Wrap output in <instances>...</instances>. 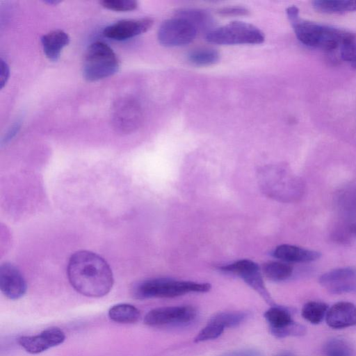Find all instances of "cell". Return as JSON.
Segmentation results:
<instances>
[{
    "label": "cell",
    "instance_id": "9c48e42d",
    "mask_svg": "<svg viewBox=\"0 0 356 356\" xmlns=\"http://www.w3.org/2000/svg\"><path fill=\"white\" fill-rule=\"evenodd\" d=\"M142 118L140 107L130 98H122L115 102L113 110V124L119 131L129 133L136 129Z\"/></svg>",
    "mask_w": 356,
    "mask_h": 356
},
{
    "label": "cell",
    "instance_id": "4dcf8cb0",
    "mask_svg": "<svg viewBox=\"0 0 356 356\" xmlns=\"http://www.w3.org/2000/svg\"><path fill=\"white\" fill-rule=\"evenodd\" d=\"M228 356H260L259 354L255 351L244 350L235 352L229 354Z\"/></svg>",
    "mask_w": 356,
    "mask_h": 356
},
{
    "label": "cell",
    "instance_id": "d6986e66",
    "mask_svg": "<svg viewBox=\"0 0 356 356\" xmlns=\"http://www.w3.org/2000/svg\"><path fill=\"white\" fill-rule=\"evenodd\" d=\"M139 310L132 305L121 303L113 305L108 310V316L119 323H134L140 318Z\"/></svg>",
    "mask_w": 356,
    "mask_h": 356
},
{
    "label": "cell",
    "instance_id": "5b68a950",
    "mask_svg": "<svg viewBox=\"0 0 356 356\" xmlns=\"http://www.w3.org/2000/svg\"><path fill=\"white\" fill-rule=\"evenodd\" d=\"M264 33L255 26L243 22H232L209 31L208 42L219 44H260L264 40Z\"/></svg>",
    "mask_w": 356,
    "mask_h": 356
},
{
    "label": "cell",
    "instance_id": "484cf974",
    "mask_svg": "<svg viewBox=\"0 0 356 356\" xmlns=\"http://www.w3.org/2000/svg\"><path fill=\"white\" fill-rule=\"evenodd\" d=\"M225 329L222 325L211 318L205 327L196 335L194 341L200 343L216 339L222 334Z\"/></svg>",
    "mask_w": 356,
    "mask_h": 356
},
{
    "label": "cell",
    "instance_id": "2e32d148",
    "mask_svg": "<svg viewBox=\"0 0 356 356\" xmlns=\"http://www.w3.org/2000/svg\"><path fill=\"white\" fill-rule=\"evenodd\" d=\"M69 42V35L62 30L51 31L41 38L44 53L52 61L58 60L62 49Z\"/></svg>",
    "mask_w": 356,
    "mask_h": 356
},
{
    "label": "cell",
    "instance_id": "4fadbf2b",
    "mask_svg": "<svg viewBox=\"0 0 356 356\" xmlns=\"http://www.w3.org/2000/svg\"><path fill=\"white\" fill-rule=\"evenodd\" d=\"M152 24L153 20L147 17L123 19L106 27L103 34L108 38L123 40L147 31Z\"/></svg>",
    "mask_w": 356,
    "mask_h": 356
},
{
    "label": "cell",
    "instance_id": "d4e9b609",
    "mask_svg": "<svg viewBox=\"0 0 356 356\" xmlns=\"http://www.w3.org/2000/svg\"><path fill=\"white\" fill-rule=\"evenodd\" d=\"M177 17L191 22L197 29L207 27L210 24L209 16L203 10L193 8L181 9Z\"/></svg>",
    "mask_w": 356,
    "mask_h": 356
},
{
    "label": "cell",
    "instance_id": "6da1fadb",
    "mask_svg": "<svg viewBox=\"0 0 356 356\" xmlns=\"http://www.w3.org/2000/svg\"><path fill=\"white\" fill-rule=\"evenodd\" d=\"M67 271L71 285L83 296L99 298L112 289L113 277L110 266L92 252L79 250L72 254Z\"/></svg>",
    "mask_w": 356,
    "mask_h": 356
},
{
    "label": "cell",
    "instance_id": "ba28073f",
    "mask_svg": "<svg viewBox=\"0 0 356 356\" xmlns=\"http://www.w3.org/2000/svg\"><path fill=\"white\" fill-rule=\"evenodd\" d=\"M196 315V309L191 306L161 307L150 310L144 323L152 327L185 324L193 321Z\"/></svg>",
    "mask_w": 356,
    "mask_h": 356
},
{
    "label": "cell",
    "instance_id": "9a60e30c",
    "mask_svg": "<svg viewBox=\"0 0 356 356\" xmlns=\"http://www.w3.org/2000/svg\"><path fill=\"white\" fill-rule=\"evenodd\" d=\"M273 256L286 262L307 263L318 259L321 253L296 245L282 244L275 248Z\"/></svg>",
    "mask_w": 356,
    "mask_h": 356
},
{
    "label": "cell",
    "instance_id": "3957f363",
    "mask_svg": "<svg viewBox=\"0 0 356 356\" xmlns=\"http://www.w3.org/2000/svg\"><path fill=\"white\" fill-rule=\"evenodd\" d=\"M211 286L209 283L175 280L169 278H153L136 284L132 289L133 296L137 299L174 298L191 292L204 293Z\"/></svg>",
    "mask_w": 356,
    "mask_h": 356
},
{
    "label": "cell",
    "instance_id": "5bb4252c",
    "mask_svg": "<svg viewBox=\"0 0 356 356\" xmlns=\"http://www.w3.org/2000/svg\"><path fill=\"white\" fill-rule=\"evenodd\" d=\"M325 321L333 329H343L356 325V306L349 302H339L329 307Z\"/></svg>",
    "mask_w": 356,
    "mask_h": 356
},
{
    "label": "cell",
    "instance_id": "7402d4cb",
    "mask_svg": "<svg viewBox=\"0 0 356 356\" xmlns=\"http://www.w3.org/2000/svg\"><path fill=\"white\" fill-rule=\"evenodd\" d=\"M323 352L327 356H352L353 348L344 339L333 338L324 344Z\"/></svg>",
    "mask_w": 356,
    "mask_h": 356
},
{
    "label": "cell",
    "instance_id": "cb8c5ba5",
    "mask_svg": "<svg viewBox=\"0 0 356 356\" xmlns=\"http://www.w3.org/2000/svg\"><path fill=\"white\" fill-rule=\"evenodd\" d=\"M340 58L356 69V33L350 32L339 49Z\"/></svg>",
    "mask_w": 356,
    "mask_h": 356
},
{
    "label": "cell",
    "instance_id": "ffe728a7",
    "mask_svg": "<svg viewBox=\"0 0 356 356\" xmlns=\"http://www.w3.org/2000/svg\"><path fill=\"white\" fill-rule=\"evenodd\" d=\"M328 305L321 301H309L304 305L302 309V316L312 324L317 325L325 318Z\"/></svg>",
    "mask_w": 356,
    "mask_h": 356
},
{
    "label": "cell",
    "instance_id": "f546056e",
    "mask_svg": "<svg viewBox=\"0 0 356 356\" xmlns=\"http://www.w3.org/2000/svg\"><path fill=\"white\" fill-rule=\"evenodd\" d=\"M10 70L8 64L2 59H1V74H0V85L2 88L7 82L9 77Z\"/></svg>",
    "mask_w": 356,
    "mask_h": 356
},
{
    "label": "cell",
    "instance_id": "e0dca14e",
    "mask_svg": "<svg viewBox=\"0 0 356 356\" xmlns=\"http://www.w3.org/2000/svg\"><path fill=\"white\" fill-rule=\"evenodd\" d=\"M264 318L269 325L271 334L294 322L291 312L288 309L276 305L271 306L265 312Z\"/></svg>",
    "mask_w": 356,
    "mask_h": 356
},
{
    "label": "cell",
    "instance_id": "52a82bcc",
    "mask_svg": "<svg viewBox=\"0 0 356 356\" xmlns=\"http://www.w3.org/2000/svg\"><path fill=\"white\" fill-rule=\"evenodd\" d=\"M221 270L232 273L242 278L244 282L255 290L262 298L271 306L274 302L266 289L259 266L250 259H240L230 264L221 266Z\"/></svg>",
    "mask_w": 356,
    "mask_h": 356
},
{
    "label": "cell",
    "instance_id": "f1b7e54d",
    "mask_svg": "<svg viewBox=\"0 0 356 356\" xmlns=\"http://www.w3.org/2000/svg\"><path fill=\"white\" fill-rule=\"evenodd\" d=\"M219 13L224 15H245L249 11L243 7L233 6L223 8L219 10Z\"/></svg>",
    "mask_w": 356,
    "mask_h": 356
},
{
    "label": "cell",
    "instance_id": "30bf717a",
    "mask_svg": "<svg viewBox=\"0 0 356 356\" xmlns=\"http://www.w3.org/2000/svg\"><path fill=\"white\" fill-rule=\"evenodd\" d=\"M319 283L331 293H356V268L343 267L327 271L321 275Z\"/></svg>",
    "mask_w": 356,
    "mask_h": 356
},
{
    "label": "cell",
    "instance_id": "83f0119b",
    "mask_svg": "<svg viewBox=\"0 0 356 356\" xmlns=\"http://www.w3.org/2000/svg\"><path fill=\"white\" fill-rule=\"evenodd\" d=\"M103 7L115 11H129L138 7V2L134 0H103Z\"/></svg>",
    "mask_w": 356,
    "mask_h": 356
},
{
    "label": "cell",
    "instance_id": "44dd1931",
    "mask_svg": "<svg viewBox=\"0 0 356 356\" xmlns=\"http://www.w3.org/2000/svg\"><path fill=\"white\" fill-rule=\"evenodd\" d=\"M266 277L272 281H283L289 278L293 273V267L284 262L269 261L263 266Z\"/></svg>",
    "mask_w": 356,
    "mask_h": 356
},
{
    "label": "cell",
    "instance_id": "d6a6232c",
    "mask_svg": "<svg viewBox=\"0 0 356 356\" xmlns=\"http://www.w3.org/2000/svg\"><path fill=\"white\" fill-rule=\"evenodd\" d=\"M46 2H47L49 3H51V4H52V3L56 4V3H59L60 1H46Z\"/></svg>",
    "mask_w": 356,
    "mask_h": 356
},
{
    "label": "cell",
    "instance_id": "ac0fdd59",
    "mask_svg": "<svg viewBox=\"0 0 356 356\" xmlns=\"http://www.w3.org/2000/svg\"><path fill=\"white\" fill-rule=\"evenodd\" d=\"M313 7L318 12L327 14H342L356 11V0H316Z\"/></svg>",
    "mask_w": 356,
    "mask_h": 356
},
{
    "label": "cell",
    "instance_id": "8992f818",
    "mask_svg": "<svg viewBox=\"0 0 356 356\" xmlns=\"http://www.w3.org/2000/svg\"><path fill=\"white\" fill-rule=\"evenodd\" d=\"M197 29L186 19L177 17L165 20L158 31V40L165 47H179L191 43Z\"/></svg>",
    "mask_w": 356,
    "mask_h": 356
},
{
    "label": "cell",
    "instance_id": "1f68e13d",
    "mask_svg": "<svg viewBox=\"0 0 356 356\" xmlns=\"http://www.w3.org/2000/svg\"><path fill=\"white\" fill-rule=\"evenodd\" d=\"M276 356H296L293 353L289 351L282 352L277 354Z\"/></svg>",
    "mask_w": 356,
    "mask_h": 356
},
{
    "label": "cell",
    "instance_id": "277c9868",
    "mask_svg": "<svg viewBox=\"0 0 356 356\" xmlns=\"http://www.w3.org/2000/svg\"><path fill=\"white\" fill-rule=\"evenodd\" d=\"M119 67L118 58L113 49L104 42H95L86 52L83 76L88 81H96L112 76Z\"/></svg>",
    "mask_w": 356,
    "mask_h": 356
},
{
    "label": "cell",
    "instance_id": "4316f807",
    "mask_svg": "<svg viewBox=\"0 0 356 356\" xmlns=\"http://www.w3.org/2000/svg\"><path fill=\"white\" fill-rule=\"evenodd\" d=\"M246 318L247 314L245 312L238 311L218 312L211 317V318L222 325L225 328L238 326Z\"/></svg>",
    "mask_w": 356,
    "mask_h": 356
},
{
    "label": "cell",
    "instance_id": "603a6c76",
    "mask_svg": "<svg viewBox=\"0 0 356 356\" xmlns=\"http://www.w3.org/2000/svg\"><path fill=\"white\" fill-rule=\"evenodd\" d=\"M219 53L209 48L197 49L191 51L188 56L189 61L196 65H210L219 60Z\"/></svg>",
    "mask_w": 356,
    "mask_h": 356
},
{
    "label": "cell",
    "instance_id": "7a4b0ae2",
    "mask_svg": "<svg viewBox=\"0 0 356 356\" xmlns=\"http://www.w3.org/2000/svg\"><path fill=\"white\" fill-rule=\"evenodd\" d=\"M288 18L298 40L307 47L333 51L339 50L350 31L302 19L299 10L293 6L286 9Z\"/></svg>",
    "mask_w": 356,
    "mask_h": 356
},
{
    "label": "cell",
    "instance_id": "8fae6325",
    "mask_svg": "<svg viewBox=\"0 0 356 356\" xmlns=\"http://www.w3.org/2000/svg\"><path fill=\"white\" fill-rule=\"evenodd\" d=\"M65 339V334L58 327H49L39 334L22 336L18 339L19 344L30 354H38L49 348L61 344Z\"/></svg>",
    "mask_w": 356,
    "mask_h": 356
},
{
    "label": "cell",
    "instance_id": "7c38bea8",
    "mask_svg": "<svg viewBox=\"0 0 356 356\" xmlns=\"http://www.w3.org/2000/svg\"><path fill=\"white\" fill-rule=\"evenodd\" d=\"M27 289L26 281L19 270L13 264L3 263L0 266V289L10 300L22 298Z\"/></svg>",
    "mask_w": 356,
    "mask_h": 356
}]
</instances>
